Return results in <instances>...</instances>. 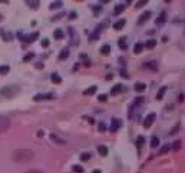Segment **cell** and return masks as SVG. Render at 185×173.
<instances>
[{
    "mask_svg": "<svg viewBox=\"0 0 185 173\" xmlns=\"http://www.w3.org/2000/svg\"><path fill=\"white\" fill-rule=\"evenodd\" d=\"M12 159L17 163H26L35 159V152L30 149H16L12 153Z\"/></svg>",
    "mask_w": 185,
    "mask_h": 173,
    "instance_id": "obj_1",
    "label": "cell"
},
{
    "mask_svg": "<svg viewBox=\"0 0 185 173\" xmlns=\"http://www.w3.org/2000/svg\"><path fill=\"white\" fill-rule=\"evenodd\" d=\"M19 93V87L17 86H4L2 90H0V94L6 99H10V97H15L16 94Z\"/></svg>",
    "mask_w": 185,
    "mask_h": 173,
    "instance_id": "obj_2",
    "label": "cell"
},
{
    "mask_svg": "<svg viewBox=\"0 0 185 173\" xmlns=\"http://www.w3.org/2000/svg\"><path fill=\"white\" fill-rule=\"evenodd\" d=\"M17 36H19V39L23 40L25 43H32V42H35V40H36L37 37H39V33L35 32V33H32V34H29V36H23L22 33H19Z\"/></svg>",
    "mask_w": 185,
    "mask_h": 173,
    "instance_id": "obj_3",
    "label": "cell"
},
{
    "mask_svg": "<svg viewBox=\"0 0 185 173\" xmlns=\"http://www.w3.org/2000/svg\"><path fill=\"white\" fill-rule=\"evenodd\" d=\"M10 126V120L6 117V116H0V133L2 132H6Z\"/></svg>",
    "mask_w": 185,
    "mask_h": 173,
    "instance_id": "obj_4",
    "label": "cell"
},
{
    "mask_svg": "<svg viewBox=\"0 0 185 173\" xmlns=\"http://www.w3.org/2000/svg\"><path fill=\"white\" fill-rule=\"evenodd\" d=\"M55 97L53 93H40V94H36L35 97H33V100L36 102H40V100H50V99Z\"/></svg>",
    "mask_w": 185,
    "mask_h": 173,
    "instance_id": "obj_5",
    "label": "cell"
},
{
    "mask_svg": "<svg viewBox=\"0 0 185 173\" xmlns=\"http://www.w3.org/2000/svg\"><path fill=\"white\" fill-rule=\"evenodd\" d=\"M155 119H156V115L155 113H149L148 116L145 117V120H144V127H151V125H152L154 122H155Z\"/></svg>",
    "mask_w": 185,
    "mask_h": 173,
    "instance_id": "obj_6",
    "label": "cell"
},
{
    "mask_svg": "<svg viewBox=\"0 0 185 173\" xmlns=\"http://www.w3.org/2000/svg\"><path fill=\"white\" fill-rule=\"evenodd\" d=\"M121 126H122V120L121 119H112V125H111L109 130H111V132H116Z\"/></svg>",
    "mask_w": 185,
    "mask_h": 173,
    "instance_id": "obj_7",
    "label": "cell"
},
{
    "mask_svg": "<svg viewBox=\"0 0 185 173\" xmlns=\"http://www.w3.org/2000/svg\"><path fill=\"white\" fill-rule=\"evenodd\" d=\"M149 17H151V11H148V10L144 11V13L138 17V24H144V23H145Z\"/></svg>",
    "mask_w": 185,
    "mask_h": 173,
    "instance_id": "obj_8",
    "label": "cell"
},
{
    "mask_svg": "<svg viewBox=\"0 0 185 173\" xmlns=\"http://www.w3.org/2000/svg\"><path fill=\"white\" fill-rule=\"evenodd\" d=\"M123 90H125V89H123L122 84H115V86L111 89V94H112V96H115V94L121 93V92H123Z\"/></svg>",
    "mask_w": 185,
    "mask_h": 173,
    "instance_id": "obj_9",
    "label": "cell"
},
{
    "mask_svg": "<svg viewBox=\"0 0 185 173\" xmlns=\"http://www.w3.org/2000/svg\"><path fill=\"white\" fill-rule=\"evenodd\" d=\"M50 140L53 142V143H58V144H66L65 139H60V137L56 136V134H50Z\"/></svg>",
    "mask_w": 185,
    "mask_h": 173,
    "instance_id": "obj_10",
    "label": "cell"
},
{
    "mask_svg": "<svg viewBox=\"0 0 185 173\" xmlns=\"http://www.w3.org/2000/svg\"><path fill=\"white\" fill-rule=\"evenodd\" d=\"M125 23H126V20L125 19H121V20H118L116 23H113V29L115 30H121L125 26Z\"/></svg>",
    "mask_w": 185,
    "mask_h": 173,
    "instance_id": "obj_11",
    "label": "cell"
},
{
    "mask_svg": "<svg viewBox=\"0 0 185 173\" xmlns=\"http://www.w3.org/2000/svg\"><path fill=\"white\" fill-rule=\"evenodd\" d=\"M134 87H135V90H136V92H144L146 89V84H145V83H142V82H136Z\"/></svg>",
    "mask_w": 185,
    "mask_h": 173,
    "instance_id": "obj_12",
    "label": "cell"
},
{
    "mask_svg": "<svg viewBox=\"0 0 185 173\" xmlns=\"http://www.w3.org/2000/svg\"><path fill=\"white\" fill-rule=\"evenodd\" d=\"M165 19H167V13H165V11H162V13H161L159 16H158V19H156V24H164V23H165Z\"/></svg>",
    "mask_w": 185,
    "mask_h": 173,
    "instance_id": "obj_13",
    "label": "cell"
},
{
    "mask_svg": "<svg viewBox=\"0 0 185 173\" xmlns=\"http://www.w3.org/2000/svg\"><path fill=\"white\" fill-rule=\"evenodd\" d=\"M98 153H99L101 156H106V155H108V147H106V146H103V144L98 146Z\"/></svg>",
    "mask_w": 185,
    "mask_h": 173,
    "instance_id": "obj_14",
    "label": "cell"
},
{
    "mask_svg": "<svg viewBox=\"0 0 185 173\" xmlns=\"http://www.w3.org/2000/svg\"><path fill=\"white\" fill-rule=\"evenodd\" d=\"M53 36H55V39H58V40H60V39H63V37H65V33H63V30L58 29V30H55V33H53Z\"/></svg>",
    "mask_w": 185,
    "mask_h": 173,
    "instance_id": "obj_15",
    "label": "cell"
},
{
    "mask_svg": "<svg viewBox=\"0 0 185 173\" xmlns=\"http://www.w3.org/2000/svg\"><path fill=\"white\" fill-rule=\"evenodd\" d=\"M165 93H167V87L162 86V87L159 89V92L156 93V99H158V100H161V99H162L164 96H165Z\"/></svg>",
    "mask_w": 185,
    "mask_h": 173,
    "instance_id": "obj_16",
    "label": "cell"
},
{
    "mask_svg": "<svg viewBox=\"0 0 185 173\" xmlns=\"http://www.w3.org/2000/svg\"><path fill=\"white\" fill-rule=\"evenodd\" d=\"M101 53L103 54V56H108V54L111 53V46H109V44L102 46V47H101Z\"/></svg>",
    "mask_w": 185,
    "mask_h": 173,
    "instance_id": "obj_17",
    "label": "cell"
},
{
    "mask_svg": "<svg viewBox=\"0 0 185 173\" xmlns=\"http://www.w3.org/2000/svg\"><path fill=\"white\" fill-rule=\"evenodd\" d=\"M123 10H125V4H118L115 7V10H113V15H119V13H122Z\"/></svg>",
    "mask_w": 185,
    "mask_h": 173,
    "instance_id": "obj_18",
    "label": "cell"
},
{
    "mask_svg": "<svg viewBox=\"0 0 185 173\" xmlns=\"http://www.w3.org/2000/svg\"><path fill=\"white\" fill-rule=\"evenodd\" d=\"M151 146H152V147H158V146H159V139L156 136L151 137Z\"/></svg>",
    "mask_w": 185,
    "mask_h": 173,
    "instance_id": "obj_19",
    "label": "cell"
},
{
    "mask_svg": "<svg viewBox=\"0 0 185 173\" xmlns=\"http://www.w3.org/2000/svg\"><path fill=\"white\" fill-rule=\"evenodd\" d=\"M119 47L122 49V50H126V49H128V44H126L125 37H121V39H119Z\"/></svg>",
    "mask_w": 185,
    "mask_h": 173,
    "instance_id": "obj_20",
    "label": "cell"
},
{
    "mask_svg": "<svg viewBox=\"0 0 185 173\" xmlns=\"http://www.w3.org/2000/svg\"><path fill=\"white\" fill-rule=\"evenodd\" d=\"M52 82H53V83H56V84H59V83L62 82L60 76H59L58 73H52Z\"/></svg>",
    "mask_w": 185,
    "mask_h": 173,
    "instance_id": "obj_21",
    "label": "cell"
},
{
    "mask_svg": "<svg viewBox=\"0 0 185 173\" xmlns=\"http://www.w3.org/2000/svg\"><path fill=\"white\" fill-rule=\"evenodd\" d=\"M9 70H10V66H7V65L0 66V75H7Z\"/></svg>",
    "mask_w": 185,
    "mask_h": 173,
    "instance_id": "obj_22",
    "label": "cell"
},
{
    "mask_svg": "<svg viewBox=\"0 0 185 173\" xmlns=\"http://www.w3.org/2000/svg\"><path fill=\"white\" fill-rule=\"evenodd\" d=\"M26 3H27V6H30V7L33 9V10H36V9L39 7L40 2H37V0H35V2H26Z\"/></svg>",
    "mask_w": 185,
    "mask_h": 173,
    "instance_id": "obj_23",
    "label": "cell"
},
{
    "mask_svg": "<svg viewBox=\"0 0 185 173\" xmlns=\"http://www.w3.org/2000/svg\"><path fill=\"white\" fill-rule=\"evenodd\" d=\"M66 57H69V50H68V49H63V50L60 52V56H59V59H60V60H65Z\"/></svg>",
    "mask_w": 185,
    "mask_h": 173,
    "instance_id": "obj_24",
    "label": "cell"
},
{
    "mask_svg": "<svg viewBox=\"0 0 185 173\" xmlns=\"http://www.w3.org/2000/svg\"><path fill=\"white\" fill-rule=\"evenodd\" d=\"M142 49H144V44H142V43H136V44H135V47H134L135 54H139L142 52Z\"/></svg>",
    "mask_w": 185,
    "mask_h": 173,
    "instance_id": "obj_25",
    "label": "cell"
},
{
    "mask_svg": "<svg viewBox=\"0 0 185 173\" xmlns=\"http://www.w3.org/2000/svg\"><path fill=\"white\" fill-rule=\"evenodd\" d=\"M171 150V144H164L162 147H161V150H159V155H165L167 152H169Z\"/></svg>",
    "mask_w": 185,
    "mask_h": 173,
    "instance_id": "obj_26",
    "label": "cell"
},
{
    "mask_svg": "<svg viewBox=\"0 0 185 173\" xmlns=\"http://www.w3.org/2000/svg\"><path fill=\"white\" fill-rule=\"evenodd\" d=\"M156 46V40H148V42H146V44H145V47L146 49H154V47Z\"/></svg>",
    "mask_w": 185,
    "mask_h": 173,
    "instance_id": "obj_27",
    "label": "cell"
},
{
    "mask_svg": "<svg viewBox=\"0 0 185 173\" xmlns=\"http://www.w3.org/2000/svg\"><path fill=\"white\" fill-rule=\"evenodd\" d=\"M65 16H66V13H65V11H60V13H58L56 16H53V17H52V22H58L59 19L65 17Z\"/></svg>",
    "mask_w": 185,
    "mask_h": 173,
    "instance_id": "obj_28",
    "label": "cell"
},
{
    "mask_svg": "<svg viewBox=\"0 0 185 173\" xmlns=\"http://www.w3.org/2000/svg\"><path fill=\"white\" fill-rule=\"evenodd\" d=\"M96 89H98L96 86H91L88 90H85V94H86V96H89V94H93L95 92H96Z\"/></svg>",
    "mask_w": 185,
    "mask_h": 173,
    "instance_id": "obj_29",
    "label": "cell"
},
{
    "mask_svg": "<svg viewBox=\"0 0 185 173\" xmlns=\"http://www.w3.org/2000/svg\"><path fill=\"white\" fill-rule=\"evenodd\" d=\"M62 7V2H53V3L50 4V9L52 10H56V9Z\"/></svg>",
    "mask_w": 185,
    "mask_h": 173,
    "instance_id": "obj_30",
    "label": "cell"
},
{
    "mask_svg": "<svg viewBox=\"0 0 185 173\" xmlns=\"http://www.w3.org/2000/svg\"><path fill=\"white\" fill-rule=\"evenodd\" d=\"M92 157L91 153H82V156H80V159H82V162H86V160H89V159Z\"/></svg>",
    "mask_w": 185,
    "mask_h": 173,
    "instance_id": "obj_31",
    "label": "cell"
},
{
    "mask_svg": "<svg viewBox=\"0 0 185 173\" xmlns=\"http://www.w3.org/2000/svg\"><path fill=\"white\" fill-rule=\"evenodd\" d=\"M144 142H145V139H144L142 136H139V137H138V140H136V146H138V149H141V147H142Z\"/></svg>",
    "mask_w": 185,
    "mask_h": 173,
    "instance_id": "obj_32",
    "label": "cell"
},
{
    "mask_svg": "<svg viewBox=\"0 0 185 173\" xmlns=\"http://www.w3.org/2000/svg\"><path fill=\"white\" fill-rule=\"evenodd\" d=\"M33 57H35V53H27L25 57H23V61H29V60H32Z\"/></svg>",
    "mask_w": 185,
    "mask_h": 173,
    "instance_id": "obj_33",
    "label": "cell"
},
{
    "mask_svg": "<svg viewBox=\"0 0 185 173\" xmlns=\"http://www.w3.org/2000/svg\"><path fill=\"white\" fill-rule=\"evenodd\" d=\"M73 170H75L76 173H83V167H82V166H79V165H75V166H73Z\"/></svg>",
    "mask_w": 185,
    "mask_h": 173,
    "instance_id": "obj_34",
    "label": "cell"
},
{
    "mask_svg": "<svg viewBox=\"0 0 185 173\" xmlns=\"http://www.w3.org/2000/svg\"><path fill=\"white\" fill-rule=\"evenodd\" d=\"M179 147H181V142H179V140H177L172 146H171V149H174V150H178Z\"/></svg>",
    "mask_w": 185,
    "mask_h": 173,
    "instance_id": "obj_35",
    "label": "cell"
},
{
    "mask_svg": "<svg viewBox=\"0 0 185 173\" xmlns=\"http://www.w3.org/2000/svg\"><path fill=\"white\" fill-rule=\"evenodd\" d=\"M146 4V0H142V2H139V3H136L135 4V9H139V7H144Z\"/></svg>",
    "mask_w": 185,
    "mask_h": 173,
    "instance_id": "obj_36",
    "label": "cell"
},
{
    "mask_svg": "<svg viewBox=\"0 0 185 173\" xmlns=\"http://www.w3.org/2000/svg\"><path fill=\"white\" fill-rule=\"evenodd\" d=\"M106 99H108V94H99V96H98V100L99 102H106Z\"/></svg>",
    "mask_w": 185,
    "mask_h": 173,
    "instance_id": "obj_37",
    "label": "cell"
},
{
    "mask_svg": "<svg viewBox=\"0 0 185 173\" xmlns=\"http://www.w3.org/2000/svg\"><path fill=\"white\" fill-rule=\"evenodd\" d=\"M156 63H155V61H151V63H145V66H146V67H148V66H149V67H151V69H154V70H155V69H156Z\"/></svg>",
    "mask_w": 185,
    "mask_h": 173,
    "instance_id": "obj_38",
    "label": "cell"
},
{
    "mask_svg": "<svg viewBox=\"0 0 185 173\" xmlns=\"http://www.w3.org/2000/svg\"><path fill=\"white\" fill-rule=\"evenodd\" d=\"M42 46H43V47H47V46H49V40H47V39H43V40H42Z\"/></svg>",
    "mask_w": 185,
    "mask_h": 173,
    "instance_id": "obj_39",
    "label": "cell"
},
{
    "mask_svg": "<svg viewBox=\"0 0 185 173\" xmlns=\"http://www.w3.org/2000/svg\"><path fill=\"white\" fill-rule=\"evenodd\" d=\"M92 9H93V11H95V13H96V15H98L99 11H101V6H93V7H92Z\"/></svg>",
    "mask_w": 185,
    "mask_h": 173,
    "instance_id": "obj_40",
    "label": "cell"
},
{
    "mask_svg": "<svg viewBox=\"0 0 185 173\" xmlns=\"http://www.w3.org/2000/svg\"><path fill=\"white\" fill-rule=\"evenodd\" d=\"M99 130H101V132H105V130H106V126L103 125V123H101V125H99Z\"/></svg>",
    "mask_w": 185,
    "mask_h": 173,
    "instance_id": "obj_41",
    "label": "cell"
},
{
    "mask_svg": "<svg viewBox=\"0 0 185 173\" xmlns=\"http://www.w3.org/2000/svg\"><path fill=\"white\" fill-rule=\"evenodd\" d=\"M121 75H122L123 77H125V79H129V76H128V73L125 72V70H121Z\"/></svg>",
    "mask_w": 185,
    "mask_h": 173,
    "instance_id": "obj_42",
    "label": "cell"
},
{
    "mask_svg": "<svg viewBox=\"0 0 185 173\" xmlns=\"http://www.w3.org/2000/svg\"><path fill=\"white\" fill-rule=\"evenodd\" d=\"M178 129H179V126H178V125H177V126H175L174 129H172V130H171V132H169V134H174L175 132H177V130H178Z\"/></svg>",
    "mask_w": 185,
    "mask_h": 173,
    "instance_id": "obj_43",
    "label": "cell"
},
{
    "mask_svg": "<svg viewBox=\"0 0 185 173\" xmlns=\"http://www.w3.org/2000/svg\"><path fill=\"white\" fill-rule=\"evenodd\" d=\"M184 99H185L184 93H181V94H179V97H178V100H179V102H184Z\"/></svg>",
    "mask_w": 185,
    "mask_h": 173,
    "instance_id": "obj_44",
    "label": "cell"
},
{
    "mask_svg": "<svg viewBox=\"0 0 185 173\" xmlns=\"http://www.w3.org/2000/svg\"><path fill=\"white\" fill-rule=\"evenodd\" d=\"M135 103H142V102H144V97H138V99H135Z\"/></svg>",
    "mask_w": 185,
    "mask_h": 173,
    "instance_id": "obj_45",
    "label": "cell"
},
{
    "mask_svg": "<svg viewBox=\"0 0 185 173\" xmlns=\"http://www.w3.org/2000/svg\"><path fill=\"white\" fill-rule=\"evenodd\" d=\"M26 173H42L40 170H29V172H26Z\"/></svg>",
    "mask_w": 185,
    "mask_h": 173,
    "instance_id": "obj_46",
    "label": "cell"
},
{
    "mask_svg": "<svg viewBox=\"0 0 185 173\" xmlns=\"http://www.w3.org/2000/svg\"><path fill=\"white\" fill-rule=\"evenodd\" d=\"M36 67H37V69H43V63H37Z\"/></svg>",
    "mask_w": 185,
    "mask_h": 173,
    "instance_id": "obj_47",
    "label": "cell"
},
{
    "mask_svg": "<svg viewBox=\"0 0 185 173\" xmlns=\"http://www.w3.org/2000/svg\"><path fill=\"white\" fill-rule=\"evenodd\" d=\"M69 17H70V19H75V17H76V13H70Z\"/></svg>",
    "mask_w": 185,
    "mask_h": 173,
    "instance_id": "obj_48",
    "label": "cell"
},
{
    "mask_svg": "<svg viewBox=\"0 0 185 173\" xmlns=\"http://www.w3.org/2000/svg\"><path fill=\"white\" fill-rule=\"evenodd\" d=\"M93 173H101V170H95V172Z\"/></svg>",
    "mask_w": 185,
    "mask_h": 173,
    "instance_id": "obj_49",
    "label": "cell"
}]
</instances>
